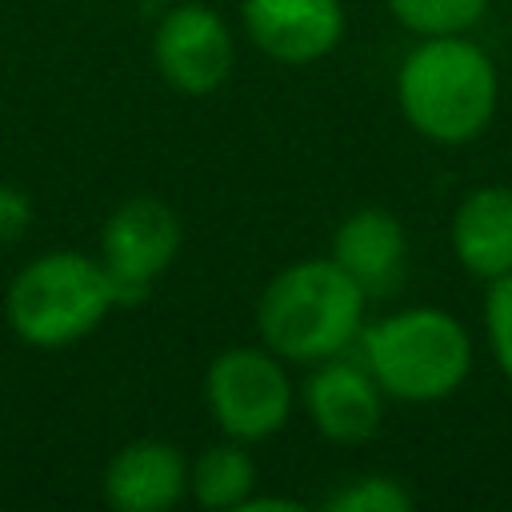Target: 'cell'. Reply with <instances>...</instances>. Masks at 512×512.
Listing matches in <instances>:
<instances>
[{
  "label": "cell",
  "mask_w": 512,
  "mask_h": 512,
  "mask_svg": "<svg viewBox=\"0 0 512 512\" xmlns=\"http://www.w3.org/2000/svg\"><path fill=\"white\" fill-rule=\"evenodd\" d=\"M396 108L404 124L440 148L480 140L500 108V68L480 40L416 36L396 64Z\"/></svg>",
  "instance_id": "obj_1"
},
{
  "label": "cell",
  "mask_w": 512,
  "mask_h": 512,
  "mask_svg": "<svg viewBox=\"0 0 512 512\" xmlns=\"http://www.w3.org/2000/svg\"><path fill=\"white\" fill-rule=\"evenodd\" d=\"M368 324L364 288L332 260L304 256L268 276L256 296V332L288 364H320L352 352Z\"/></svg>",
  "instance_id": "obj_2"
},
{
  "label": "cell",
  "mask_w": 512,
  "mask_h": 512,
  "mask_svg": "<svg viewBox=\"0 0 512 512\" xmlns=\"http://www.w3.org/2000/svg\"><path fill=\"white\" fill-rule=\"evenodd\" d=\"M356 348L384 396L400 404H440L456 396L476 364L472 332L440 304H408L364 324Z\"/></svg>",
  "instance_id": "obj_3"
},
{
  "label": "cell",
  "mask_w": 512,
  "mask_h": 512,
  "mask_svg": "<svg viewBox=\"0 0 512 512\" xmlns=\"http://www.w3.org/2000/svg\"><path fill=\"white\" fill-rule=\"evenodd\" d=\"M112 308L120 300L100 256L80 248L32 256L4 288V320L28 348H68L92 336Z\"/></svg>",
  "instance_id": "obj_4"
},
{
  "label": "cell",
  "mask_w": 512,
  "mask_h": 512,
  "mask_svg": "<svg viewBox=\"0 0 512 512\" xmlns=\"http://www.w3.org/2000/svg\"><path fill=\"white\" fill-rule=\"evenodd\" d=\"M204 408L228 440L260 444L276 436L296 408L288 360L264 344H232L216 352L204 368Z\"/></svg>",
  "instance_id": "obj_5"
},
{
  "label": "cell",
  "mask_w": 512,
  "mask_h": 512,
  "mask_svg": "<svg viewBox=\"0 0 512 512\" xmlns=\"http://www.w3.org/2000/svg\"><path fill=\"white\" fill-rule=\"evenodd\" d=\"M184 228L172 204L156 196H128L116 204L100 228V264L116 288L120 304H136L180 256Z\"/></svg>",
  "instance_id": "obj_6"
},
{
  "label": "cell",
  "mask_w": 512,
  "mask_h": 512,
  "mask_svg": "<svg viewBox=\"0 0 512 512\" xmlns=\"http://www.w3.org/2000/svg\"><path fill=\"white\" fill-rule=\"evenodd\" d=\"M152 68L180 96H212L236 64L228 20L200 0H172L152 28Z\"/></svg>",
  "instance_id": "obj_7"
},
{
  "label": "cell",
  "mask_w": 512,
  "mask_h": 512,
  "mask_svg": "<svg viewBox=\"0 0 512 512\" xmlns=\"http://www.w3.org/2000/svg\"><path fill=\"white\" fill-rule=\"evenodd\" d=\"M300 404L308 424L328 444H364L384 428L388 396L376 384V376L364 368V360L340 352L320 364H308V376L300 384Z\"/></svg>",
  "instance_id": "obj_8"
},
{
  "label": "cell",
  "mask_w": 512,
  "mask_h": 512,
  "mask_svg": "<svg viewBox=\"0 0 512 512\" xmlns=\"http://www.w3.org/2000/svg\"><path fill=\"white\" fill-rule=\"evenodd\" d=\"M240 28L268 60L308 68L340 48L348 12L344 0H240Z\"/></svg>",
  "instance_id": "obj_9"
},
{
  "label": "cell",
  "mask_w": 512,
  "mask_h": 512,
  "mask_svg": "<svg viewBox=\"0 0 512 512\" xmlns=\"http://www.w3.org/2000/svg\"><path fill=\"white\" fill-rule=\"evenodd\" d=\"M100 496L116 512H172L188 496V456L160 436L128 440L108 456Z\"/></svg>",
  "instance_id": "obj_10"
},
{
  "label": "cell",
  "mask_w": 512,
  "mask_h": 512,
  "mask_svg": "<svg viewBox=\"0 0 512 512\" xmlns=\"http://www.w3.org/2000/svg\"><path fill=\"white\" fill-rule=\"evenodd\" d=\"M328 256L364 288L368 300L392 296L408 276V232L392 208H352L328 244Z\"/></svg>",
  "instance_id": "obj_11"
},
{
  "label": "cell",
  "mask_w": 512,
  "mask_h": 512,
  "mask_svg": "<svg viewBox=\"0 0 512 512\" xmlns=\"http://www.w3.org/2000/svg\"><path fill=\"white\" fill-rule=\"evenodd\" d=\"M448 248L476 280L512 272V184L468 188L448 216Z\"/></svg>",
  "instance_id": "obj_12"
},
{
  "label": "cell",
  "mask_w": 512,
  "mask_h": 512,
  "mask_svg": "<svg viewBox=\"0 0 512 512\" xmlns=\"http://www.w3.org/2000/svg\"><path fill=\"white\" fill-rule=\"evenodd\" d=\"M244 440H216L188 460V496L208 512H240L244 500L260 488L256 456Z\"/></svg>",
  "instance_id": "obj_13"
},
{
  "label": "cell",
  "mask_w": 512,
  "mask_h": 512,
  "mask_svg": "<svg viewBox=\"0 0 512 512\" xmlns=\"http://www.w3.org/2000/svg\"><path fill=\"white\" fill-rule=\"evenodd\" d=\"M384 8L412 36H460L488 16L492 0H384Z\"/></svg>",
  "instance_id": "obj_14"
},
{
  "label": "cell",
  "mask_w": 512,
  "mask_h": 512,
  "mask_svg": "<svg viewBox=\"0 0 512 512\" xmlns=\"http://www.w3.org/2000/svg\"><path fill=\"white\" fill-rule=\"evenodd\" d=\"M416 496L404 480L388 476V472H360L348 476L344 484H336L324 496L328 512H412Z\"/></svg>",
  "instance_id": "obj_15"
},
{
  "label": "cell",
  "mask_w": 512,
  "mask_h": 512,
  "mask_svg": "<svg viewBox=\"0 0 512 512\" xmlns=\"http://www.w3.org/2000/svg\"><path fill=\"white\" fill-rule=\"evenodd\" d=\"M480 324H484V344L500 376L512 384V272L488 280L484 304H480Z\"/></svg>",
  "instance_id": "obj_16"
},
{
  "label": "cell",
  "mask_w": 512,
  "mask_h": 512,
  "mask_svg": "<svg viewBox=\"0 0 512 512\" xmlns=\"http://www.w3.org/2000/svg\"><path fill=\"white\" fill-rule=\"evenodd\" d=\"M32 224V200L20 184L0 180V244H12L28 232Z\"/></svg>",
  "instance_id": "obj_17"
},
{
  "label": "cell",
  "mask_w": 512,
  "mask_h": 512,
  "mask_svg": "<svg viewBox=\"0 0 512 512\" xmlns=\"http://www.w3.org/2000/svg\"><path fill=\"white\" fill-rule=\"evenodd\" d=\"M240 512H304V500H292V496H264L260 488L244 500Z\"/></svg>",
  "instance_id": "obj_18"
},
{
  "label": "cell",
  "mask_w": 512,
  "mask_h": 512,
  "mask_svg": "<svg viewBox=\"0 0 512 512\" xmlns=\"http://www.w3.org/2000/svg\"><path fill=\"white\" fill-rule=\"evenodd\" d=\"M156 4H172V0H156Z\"/></svg>",
  "instance_id": "obj_19"
}]
</instances>
